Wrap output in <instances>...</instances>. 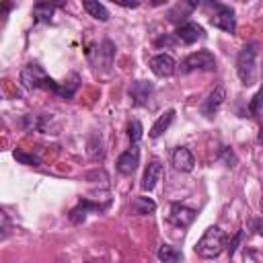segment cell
Segmentation results:
<instances>
[{
	"label": "cell",
	"instance_id": "obj_1",
	"mask_svg": "<svg viewBox=\"0 0 263 263\" xmlns=\"http://www.w3.org/2000/svg\"><path fill=\"white\" fill-rule=\"evenodd\" d=\"M21 82H23L25 88H45V90H51V92L60 95L62 99H72V95H74V90H70L66 86H60L53 78H49L39 64H27L21 70Z\"/></svg>",
	"mask_w": 263,
	"mask_h": 263
},
{
	"label": "cell",
	"instance_id": "obj_2",
	"mask_svg": "<svg viewBox=\"0 0 263 263\" xmlns=\"http://www.w3.org/2000/svg\"><path fill=\"white\" fill-rule=\"evenodd\" d=\"M226 249V234L220 226H210L195 245V253L203 259H214Z\"/></svg>",
	"mask_w": 263,
	"mask_h": 263
},
{
	"label": "cell",
	"instance_id": "obj_3",
	"mask_svg": "<svg viewBox=\"0 0 263 263\" xmlns=\"http://www.w3.org/2000/svg\"><path fill=\"white\" fill-rule=\"evenodd\" d=\"M236 74L242 84H247V86L255 84L257 74H255V45L253 43H249L240 49V53L236 58Z\"/></svg>",
	"mask_w": 263,
	"mask_h": 263
},
{
	"label": "cell",
	"instance_id": "obj_4",
	"mask_svg": "<svg viewBox=\"0 0 263 263\" xmlns=\"http://www.w3.org/2000/svg\"><path fill=\"white\" fill-rule=\"evenodd\" d=\"M210 10H212V16H210V23L226 33H234L236 31V18H234V10L226 4H220V2H208L205 4Z\"/></svg>",
	"mask_w": 263,
	"mask_h": 263
},
{
	"label": "cell",
	"instance_id": "obj_5",
	"mask_svg": "<svg viewBox=\"0 0 263 263\" xmlns=\"http://www.w3.org/2000/svg\"><path fill=\"white\" fill-rule=\"evenodd\" d=\"M216 66V58L208 49H199L195 53H189L181 62V72H195V70H212Z\"/></svg>",
	"mask_w": 263,
	"mask_h": 263
},
{
	"label": "cell",
	"instance_id": "obj_6",
	"mask_svg": "<svg viewBox=\"0 0 263 263\" xmlns=\"http://www.w3.org/2000/svg\"><path fill=\"white\" fill-rule=\"evenodd\" d=\"M195 220V210L183 205V203H171L168 210V222L177 228H187Z\"/></svg>",
	"mask_w": 263,
	"mask_h": 263
},
{
	"label": "cell",
	"instance_id": "obj_7",
	"mask_svg": "<svg viewBox=\"0 0 263 263\" xmlns=\"http://www.w3.org/2000/svg\"><path fill=\"white\" fill-rule=\"evenodd\" d=\"M148 66H150V70H152L156 76H160V78L173 76L175 70H177V62H175L173 55H168V53H158V55L150 58Z\"/></svg>",
	"mask_w": 263,
	"mask_h": 263
},
{
	"label": "cell",
	"instance_id": "obj_8",
	"mask_svg": "<svg viewBox=\"0 0 263 263\" xmlns=\"http://www.w3.org/2000/svg\"><path fill=\"white\" fill-rule=\"evenodd\" d=\"M140 164V148L136 144H132V148H127L125 152L119 154L117 158V171L121 175H132Z\"/></svg>",
	"mask_w": 263,
	"mask_h": 263
},
{
	"label": "cell",
	"instance_id": "obj_9",
	"mask_svg": "<svg viewBox=\"0 0 263 263\" xmlns=\"http://www.w3.org/2000/svg\"><path fill=\"white\" fill-rule=\"evenodd\" d=\"M175 35H177V39H179L181 43L191 45V43H195L197 39L203 37V27L197 25V23H193V21H187V23H183V25L177 27Z\"/></svg>",
	"mask_w": 263,
	"mask_h": 263
},
{
	"label": "cell",
	"instance_id": "obj_10",
	"mask_svg": "<svg viewBox=\"0 0 263 263\" xmlns=\"http://www.w3.org/2000/svg\"><path fill=\"white\" fill-rule=\"evenodd\" d=\"M224 99H226V92H224V88L222 86H216L208 97H205V101L201 103V115H205V117H214L216 113H218V109L222 107V103H224Z\"/></svg>",
	"mask_w": 263,
	"mask_h": 263
},
{
	"label": "cell",
	"instance_id": "obj_11",
	"mask_svg": "<svg viewBox=\"0 0 263 263\" xmlns=\"http://www.w3.org/2000/svg\"><path fill=\"white\" fill-rule=\"evenodd\" d=\"M162 177V162L158 158H152L144 171V177H142V189L144 191H152L156 187V183L160 181Z\"/></svg>",
	"mask_w": 263,
	"mask_h": 263
},
{
	"label": "cell",
	"instance_id": "obj_12",
	"mask_svg": "<svg viewBox=\"0 0 263 263\" xmlns=\"http://www.w3.org/2000/svg\"><path fill=\"white\" fill-rule=\"evenodd\" d=\"M152 90H154L152 82H146V80H136V82H132V86H129V97H132V103H134L136 107L146 105V101L150 99Z\"/></svg>",
	"mask_w": 263,
	"mask_h": 263
},
{
	"label": "cell",
	"instance_id": "obj_13",
	"mask_svg": "<svg viewBox=\"0 0 263 263\" xmlns=\"http://www.w3.org/2000/svg\"><path fill=\"white\" fill-rule=\"evenodd\" d=\"M173 166L181 173H189L193 166H195V156L189 148L185 146H179L175 152H173Z\"/></svg>",
	"mask_w": 263,
	"mask_h": 263
},
{
	"label": "cell",
	"instance_id": "obj_14",
	"mask_svg": "<svg viewBox=\"0 0 263 263\" xmlns=\"http://www.w3.org/2000/svg\"><path fill=\"white\" fill-rule=\"evenodd\" d=\"M154 210H156V201L150 199V197H144V195L134 197L132 203H129V212H132L134 216H148V214H152Z\"/></svg>",
	"mask_w": 263,
	"mask_h": 263
},
{
	"label": "cell",
	"instance_id": "obj_15",
	"mask_svg": "<svg viewBox=\"0 0 263 263\" xmlns=\"http://www.w3.org/2000/svg\"><path fill=\"white\" fill-rule=\"evenodd\" d=\"M158 259L162 263H185V255L181 249L173 247V245H160L158 249Z\"/></svg>",
	"mask_w": 263,
	"mask_h": 263
},
{
	"label": "cell",
	"instance_id": "obj_16",
	"mask_svg": "<svg viewBox=\"0 0 263 263\" xmlns=\"http://www.w3.org/2000/svg\"><path fill=\"white\" fill-rule=\"evenodd\" d=\"M173 117H175V111L173 109H166L156 121H154V125L150 127V138H158V136H162V132H166L168 129V125L173 123Z\"/></svg>",
	"mask_w": 263,
	"mask_h": 263
},
{
	"label": "cell",
	"instance_id": "obj_17",
	"mask_svg": "<svg viewBox=\"0 0 263 263\" xmlns=\"http://www.w3.org/2000/svg\"><path fill=\"white\" fill-rule=\"evenodd\" d=\"M88 210H101V205H97V203H90V201H86V199H82L72 212H70V220L74 222V224H80V222H84V218H86V212Z\"/></svg>",
	"mask_w": 263,
	"mask_h": 263
},
{
	"label": "cell",
	"instance_id": "obj_18",
	"mask_svg": "<svg viewBox=\"0 0 263 263\" xmlns=\"http://www.w3.org/2000/svg\"><path fill=\"white\" fill-rule=\"evenodd\" d=\"M82 6H84V10L92 16V18H97V21H107L109 18V12H107V8L101 4V2H92V0H86V2H82Z\"/></svg>",
	"mask_w": 263,
	"mask_h": 263
},
{
	"label": "cell",
	"instance_id": "obj_19",
	"mask_svg": "<svg viewBox=\"0 0 263 263\" xmlns=\"http://www.w3.org/2000/svg\"><path fill=\"white\" fill-rule=\"evenodd\" d=\"M33 14H35V21H49L51 14H53V4H49V2H37L35 8H33Z\"/></svg>",
	"mask_w": 263,
	"mask_h": 263
},
{
	"label": "cell",
	"instance_id": "obj_20",
	"mask_svg": "<svg viewBox=\"0 0 263 263\" xmlns=\"http://www.w3.org/2000/svg\"><path fill=\"white\" fill-rule=\"evenodd\" d=\"M249 111L253 117L257 119H263V88L255 92V97L251 99V105H249Z\"/></svg>",
	"mask_w": 263,
	"mask_h": 263
},
{
	"label": "cell",
	"instance_id": "obj_21",
	"mask_svg": "<svg viewBox=\"0 0 263 263\" xmlns=\"http://www.w3.org/2000/svg\"><path fill=\"white\" fill-rule=\"evenodd\" d=\"M127 136H129L132 144H136V142L142 140V136H144V127H142V123H140L138 119H134V121L127 125Z\"/></svg>",
	"mask_w": 263,
	"mask_h": 263
},
{
	"label": "cell",
	"instance_id": "obj_22",
	"mask_svg": "<svg viewBox=\"0 0 263 263\" xmlns=\"http://www.w3.org/2000/svg\"><path fill=\"white\" fill-rule=\"evenodd\" d=\"M12 156H14L18 162L29 164V166H37V164H39V158H37V156H33V154H25L23 150H14Z\"/></svg>",
	"mask_w": 263,
	"mask_h": 263
},
{
	"label": "cell",
	"instance_id": "obj_23",
	"mask_svg": "<svg viewBox=\"0 0 263 263\" xmlns=\"http://www.w3.org/2000/svg\"><path fill=\"white\" fill-rule=\"evenodd\" d=\"M222 158H226L228 166H234V162H236V156H234V152H232L230 148H224V150H222Z\"/></svg>",
	"mask_w": 263,
	"mask_h": 263
},
{
	"label": "cell",
	"instance_id": "obj_24",
	"mask_svg": "<svg viewBox=\"0 0 263 263\" xmlns=\"http://www.w3.org/2000/svg\"><path fill=\"white\" fill-rule=\"evenodd\" d=\"M119 6H125V8H136V6H140V2H117Z\"/></svg>",
	"mask_w": 263,
	"mask_h": 263
},
{
	"label": "cell",
	"instance_id": "obj_25",
	"mask_svg": "<svg viewBox=\"0 0 263 263\" xmlns=\"http://www.w3.org/2000/svg\"><path fill=\"white\" fill-rule=\"evenodd\" d=\"M259 142L263 144V127H261V134H259Z\"/></svg>",
	"mask_w": 263,
	"mask_h": 263
},
{
	"label": "cell",
	"instance_id": "obj_26",
	"mask_svg": "<svg viewBox=\"0 0 263 263\" xmlns=\"http://www.w3.org/2000/svg\"><path fill=\"white\" fill-rule=\"evenodd\" d=\"M261 212H263V201H261Z\"/></svg>",
	"mask_w": 263,
	"mask_h": 263
}]
</instances>
